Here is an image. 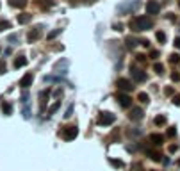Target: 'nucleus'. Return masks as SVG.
Segmentation results:
<instances>
[{"mask_svg":"<svg viewBox=\"0 0 180 171\" xmlns=\"http://www.w3.org/2000/svg\"><path fill=\"white\" fill-rule=\"evenodd\" d=\"M52 89L50 87H45L41 93H39V112H45L46 109V103H48V96H50Z\"/></svg>","mask_w":180,"mask_h":171,"instance_id":"nucleus-4","label":"nucleus"},{"mask_svg":"<svg viewBox=\"0 0 180 171\" xmlns=\"http://www.w3.org/2000/svg\"><path fill=\"white\" fill-rule=\"evenodd\" d=\"M129 27H130V29H132L134 32H139V27H137V21H136V18H134V20H130Z\"/></svg>","mask_w":180,"mask_h":171,"instance_id":"nucleus-25","label":"nucleus"},{"mask_svg":"<svg viewBox=\"0 0 180 171\" xmlns=\"http://www.w3.org/2000/svg\"><path fill=\"white\" fill-rule=\"evenodd\" d=\"M139 43H141V45H143V46H146V48H148V46H150V41H148V39H143V41H139Z\"/></svg>","mask_w":180,"mask_h":171,"instance_id":"nucleus-37","label":"nucleus"},{"mask_svg":"<svg viewBox=\"0 0 180 171\" xmlns=\"http://www.w3.org/2000/svg\"><path fill=\"white\" fill-rule=\"evenodd\" d=\"M171 80H173V82H179V80H180V73H179V71H173V73H171Z\"/></svg>","mask_w":180,"mask_h":171,"instance_id":"nucleus-29","label":"nucleus"},{"mask_svg":"<svg viewBox=\"0 0 180 171\" xmlns=\"http://www.w3.org/2000/svg\"><path fill=\"white\" fill-rule=\"evenodd\" d=\"M59 34H61V29H57V30H52V32H50V34H48V39H50V41H52V39H54V37H57V36H59Z\"/></svg>","mask_w":180,"mask_h":171,"instance_id":"nucleus-26","label":"nucleus"},{"mask_svg":"<svg viewBox=\"0 0 180 171\" xmlns=\"http://www.w3.org/2000/svg\"><path fill=\"white\" fill-rule=\"evenodd\" d=\"M166 121H168V120H166V116H162V114H161V116H155V120H154V123H155L157 127H164Z\"/></svg>","mask_w":180,"mask_h":171,"instance_id":"nucleus-18","label":"nucleus"},{"mask_svg":"<svg viewBox=\"0 0 180 171\" xmlns=\"http://www.w3.org/2000/svg\"><path fill=\"white\" fill-rule=\"evenodd\" d=\"M175 134H177V130L171 127V128H168V137H175Z\"/></svg>","mask_w":180,"mask_h":171,"instance_id":"nucleus-32","label":"nucleus"},{"mask_svg":"<svg viewBox=\"0 0 180 171\" xmlns=\"http://www.w3.org/2000/svg\"><path fill=\"white\" fill-rule=\"evenodd\" d=\"M175 46H177V48H180V37H177V39H175Z\"/></svg>","mask_w":180,"mask_h":171,"instance_id":"nucleus-40","label":"nucleus"},{"mask_svg":"<svg viewBox=\"0 0 180 171\" xmlns=\"http://www.w3.org/2000/svg\"><path fill=\"white\" fill-rule=\"evenodd\" d=\"M29 21H30V14H27V12H21V14H18V23L25 25V23H29Z\"/></svg>","mask_w":180,"mask_h":171,"instance_id":"nucleus-16","label":"nucleus"},{"mask_svg":"<svg viewBox=\"0 0 180 171\" xmlns=\"http://www.w3.org/2000/svg\"><path fill=\"white\" fill-rule=\"evenodd\" d=\"M32 80H34V75H32V73H25V75L21 77V80H20V86H21L23 89H27V87H30Z\"/></svg>","mask_w":180,"mask_h":171,"instance_id":"nucleus-11","label":"nucleus"},{"mask_svg":"<svg viewBox=\"0 0 180 171\" xmlns=\"http://www.w3.org/2000/svg\"><path fill=\"white\" fill-rule=\"evenodd\" d=\"M2 111H4L5 116H9V114L12 112V105H11L9 102H2Z\"/></svg>","mask_w":180,"mask_h":171,"instance_id":"nucleus-17","label":"nucleus"},{"mask_svg":"<svg viewBox=\"0 0 180 171\" xmlns=\"http://www.w3.org/2000/svg\"><path fill=\"white\" fill-rule=\"evenodd\" d=\"M150 143L155 145V146H161V145H164V136H161V134H152V136H150Z\"/></svg>","mask_w":180,"mask_h":171,"instance_id":"nucleus-12","label":"nucleus"},{"mask_svg":"<svg viewBox=\"0 0 180 171\" xmlns=\"http://www.w3.org/2000/svg\"><path fill=\"white\" fill-rule=\"evenodd\" d=\"M116 100L121 107H130L132 105V98L129 96V93H118L116 95Z\"/></svg>","mask_w":180,"mask_h":171,"instance_id":"nucleus-7","label":"nucleus"},{"mask_svg":"<svg viewBox=\"0 0 180 171\" xmlns=\"http://www.w3.org/2000/svg\"><path fill=\"white\" fill-rule=\"evenodd\" d=\"M179 166H180V161H179Z\"/></svg>","mask_w":180,"mask_h":171,"instance_id":"nucleus-41","label":"nucleus"},{"mask_svg":"<svg viewBox=\"0 0 180 171\" xmlns=\"http://www.w3.org/2000/svg\"><path fill=\"white\" fill-rule=\"evenodd\" d=\"M159 11H161V4H159V2L150 0V2L146 4V12H148V14H159Z\"/></svg>","mask_w":180,"mask_h":171,"instance_id":"nucleus-9","label":"nucleus"},{"mask_svg":"<svg viewBox=\"0 0 180 171\" xmlns=\"http://www.w3.org/2000/svg\"><path fill=\"white\" fill-rule=\"evenodd\" d=\"M177 150H179V146H177V145H173V146H170V152H171V153H175Z\"/></svg>","mask_w":180,"mask_h":171,"instance_id":"nucleus-38","label":"nucleus"},{"mask_svg":"<svg viewBox=\"0 0 180 171\" xmlns=\"http://www.w3.org/2000/svg\"><path fill=\"white\" fill-rule=\"evenodd\" d=\"M79 136V128L77 127H64L62 130H61V137L64 139V141H71V139H75Z\"/></svg>","mask_w":180,"mask_h":171,"instance_id":"nucleus-2","label":"nucleus"},{"mask_svg":"<svg viewBox=\"0 0 180 171\" xmlns=\"http://www.w3.org/2000/svg\"><path fill=\"white\" fill-rule=\"evenodd\" d=\"M137 100H139L141 103H148V102H150V96H148V93H139V95H137Z\"/></svg>","mask_w":180,"mask_h":171,"instance_id":"nucleus-20","label":"nucleus"},{"mask_svg":"<svg viewBox=\"0 0 180 171\" xmlns=\"http://www.w3.org/2000/svg\"><path fill=\"white\" fill-rule=\"evenodd\" d=\"M59 107H61V100H57V102H55V103H54V105L48 109V116H52V114H54V112H55Z\"/></svg>","mask_w":180,"mask_h":171,"instance_id":"nucleus-22","label":"nucleus"},{"mask_svg":"<svg viewBox=\"0 0 180 171\" xmlns=\"http://www.w3.org/2000/svg\"><path fill=\"white\" fill-rule=\"evenodd\" d=\"M137 43H139V39H136V37H132V36L125 37V46H127L129 50H134V48L137 46Z\"/></svg>","mask_w":180,"mask_h":171,"instance_id":"nucleus-13","label":"nucleus"},{"mask_svg":"<svg viewBox=\"0 0 180 171\" xmlns=\"http://www.w3.org/2000/svg\"><path fill=\"white\" fill-rule=\"evenodd\" d=\"M39 5H41L43 9H48V7L52 5V0H43V2H39Z\"/></svg>","mask_w":180,"mask_h":171,"instance_id":"nucleus-28","label":"nucleus"},{"mask_svg":"<svg viewBox=\"0 0 180 171\" xmlns=\"http://www.w3.org/2000/svg\"><path fill=\"white\" fill-rule=\"evenodd\" d=\"M173 103L180 107V95H175V98H173Z\"/></svg>","mask_w":180,"mask_h":171,"instance_id":"nucleus-33","label":"nucleus"},{"mask_svg":"<svg viewBox=\"0 0 180 171\" xmlns=\"http://www.w3.org/2000/svg\"><path fill=\"white\" fill-rule=\"evenodd\" d=\"M164 93H166V95H168V96H171V95H175V89H173V87H171V86H168V87H166V89H164Z\"/></svg>","mask_w":180,"mask_h":171,"instance_id":"nucleus-30","label":"nucleus"},{"mask_svg":"<svg viewBox=\"0 0 180 171\" xmlns=\"http://www.w3.org/2000/svg\"><path fill=\"white\" fill-rule=\"evenodd\" d=\"M9 5L16 7V9H23L27 5V0H9Z\"/></svg>","mask_w":180,"mask_h":171,"instance_id":"nucleus-15","label":"nucleus"},{"mask_svg":"<svg viewBox=\"0 0 180 171\" xmlns=\"http://www.w3.org/2000/svg\"><path fill=\"white\" fill-rule=\"evenodd\" d=\"M0 73H5V62L0 61Z\"/></svg>","mask_w":180,"mask_h":171,"instance_id":"nucleus-36","label":"nucleus"},{"mask_svg":"<svg viewBox=\"0 0 180 171\" xmlns=\"http://www.w3.org/2000/svg\"><path fill=\"white\" fill-rule=\"evenodd\" d=\"M179 5H180V0H179Z\"/></svg>","mask_w":180,"mask_h":171,"instance_id":"nucleus-42","label":"nucleus"},{"mask_svg":"<svg viewBox=\"0 0 180 171\" xmlns=\"http://www.w3.org/2000/svg\"><path fill=\"white\" fill-rule=\"evenodd\" d=\"M157 57H159V52L154 50V52H152V59H157Z\"/></svg>","mask_w":180,"mask_h":171,"instance_id":"nucleus-39","label":"nucleus"},{"mask_svg":"<svg viewBox=\"0 0 180 171\" xmlns=\"http://www.w3.org/2000/svg\"><path fill=\"white\" fill-rule=\"evenodd\" d=\"M132 79H134L136 82H145L148 77H146V73H145L143 70H136V68H132Z\"/></svg>","mask_w":180,"mask_h":171,"instance_id":"nucleus-10","label":"nucleus"},{"mask_svg":"<svg viewBox=\"0 0 180 171\" xmlns=\"http://www.w3.org/2000/svg\"><path fill=\"white\" fill-rule=\"evenodd\" d=\"M154 71L159 73V75H162V73H164V66H162L161 62H155V64H154Z\"/></svg>","mask_w":180,"mask_h":171,"instance_id":"nucleus-21","label":"nucleus"},{"mask_svg":"<svg viewBox=\"0 0 180 171\" xmlns=\"http://www.w3.org/2000/svg\"><path fill=\"white\" fill-rule=\"evenodd\" d=\"M23 66H27V57L18 55V57L14 59V68H23Z\"/></svg>","mask_w":180,"mask_h":171,"instance_id":"nucleus-14","label":"nucleus"},{"mask_svg":"<svg viewBox=\"0 0 180 171\" xmlns=\"http://www.w3.org/2000/svg\"><path fill=\"white\" fill-rule=\"evenodd\" d=\"M116 87H118L121 93H129V91L134 89V86H132V82H130L129 79H118V80H116Z\"/></svg>","mask_w":180,"mask_h":171,"instance_id":"nucleus-5","label":"nucleus"},{"mask_svg":"<svg viewBox=\"0 0 180 171\" xmlns=\"http://www.w3.org/2000/svg\"><path fill=\"white\" fill-rule=\"evenodd\" d=\"M170 62H171V64H179V62H180V55H179V54H171V55H170Z\"/></svg>","mask_w":180,"mask_h":171,"instance_id":"nucleus-24","label":"nucleus"},{"mask_svg":"<svg viewBox=\"0 0 180 171\" xmlns=\"http://www.w3.org/2000/svg\"><path fill=\"white\" fill-rule=\"evenodd\" d=\"M11 25H9V21H0V30H5V29H9Z\"/></svg>","mask_w":180,"mask_h":171,"instance_id":"nucleus-31","label":"nucleus"},{"mask_svg":"<svg viewBox=\"0 0 180 171\" xmlns=\"http://www.w3.org/2000/svg\"><path fill=\"white\" fill-rule=\"evenodd\" d=\"M111 164H112L114 168H123V162H121V161H116V159H111Z\"/></svg>","mask_w":180,"mask_h":171,"instance_id":"nucleus-27","label":"nucleus"},{"mask_svg":"<svg viewBox=\"0 0 180 171\" xmlns=\"http://www.w3.org/2000/svg\"><path fill=\"white\" fill-rule=\"evenodd\" d=\"M143 116H145L143 109H141V107H134V109H130L129 120H130V121H141V120H143Z\"/></svg>","mask_w":180,"mask_h":171,"instance_id":"nucleus-8","label":"nucleus"},{"mask_svg":"<svg viewBox=\"0 0 180 171\" xmlns=\"http://www.w3.org/2000/svg\"><path fill=\"white\" fill-rule=\"evenodd\" d=\"M41 30H43V27H41V25H36L34 29H30V30H29V34H27V41H29V43L37 41V39L41 37Z\"/></svg>","mask_w":180,"mask_h":171,"instance_id":"nucleus-6","label":"nucleus"},{"mask_svg":"<svg viewBox=\"0 0 180 171\" xmlns=\"http://www.w3.org/2000/svg\"><path fill=\"white\" fill-rule=\"evenodd\" d=\"M136 21H137L139 30H150V29L154 27V21H152V18H150V16H137V18H136Z\"/></svg>","mask_w":180,"mask_h":171,"instance_id":"nucleus-3","label":"nucleus"},{"mask_svg":"<svg viewBox=\"0 0 180 171\" xmlns=\"http://www.w3.org/2000/svg\"><path fill=\"white\" fill-rule=\"evenodd\" d=\"M136 59H137L139 62H145V59H146V55H143V54H141V55H136Z\"/></svg>","mask_w":180,"mask_h":171,"instance_id":"nucleus-34","label":"nucleus"},{"mask_svg":"<svg viewBox=\"0 0 180 171\" xmlns=\"http://www.w3.org/2000/svg\"><path fill=\"white\" fill-rule=\"evenodd\" d=\"M146 153H148V157L152 159V161H155V162H161V153H157V152H150V150H146Z\"/></svg>","mask_w":180,"mask_h":171,"instance_id":"nucleus-19","label":"nucleus"},{"mask_svg":"<svg viewBox=\"0 0 180 171\" xmlns=\"http://www.w3.org/2000/svg\"><path fill=\"white\" fill-rule=\"evenodd\" d=\"M139 134H143V130H139V128H137V130H132V132H130V136H134V137H136V136H139Z\"/></svg>","mask_w":180,"mask_h":171,"instance_id":"nucleus-35","label":"nucleus"},{"mask_svg":"<svg viewBox=\"0 0 180 171\" xmlns=\"http://www.w3.org/2000/svg\"><path fill=\"white\" fill-rule=\"evenodd\" d=\"M155 37H157V41H159V43H166V34H164L162 30H159V32L155 34Z\"/></svg>","mask_w":180,"mask_h":171,"instance_id":"nucleus-23","label":"nucleus"},{"mask_svg":"<svg viewBox=\"0 0 180 171\" xmlns=\"http://www.w3.org/2000/svg\"><path fill=\"white\" fill-rule=\"evenodd\" d=\"M114 120H116V116H114L112 112H100L96 123H98L100 127H109V125L114 123Z\"/></svg>","mask_w":180,"mask_h":171,"instance_id":"nucleus-1","label":"nucleus"}]
</instances>
